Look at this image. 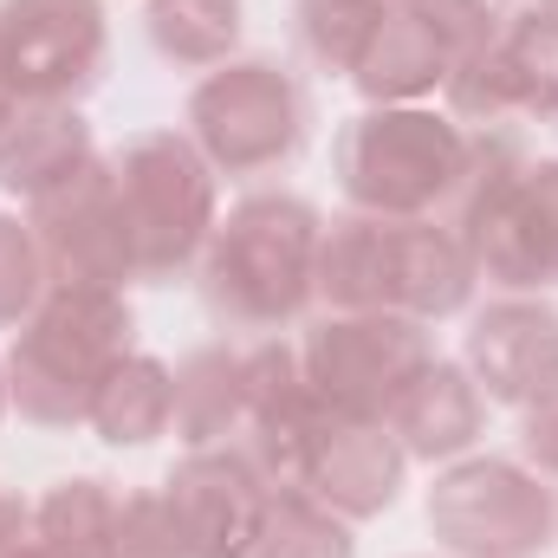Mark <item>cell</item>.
<instances>
[{"label": "cell", "mask_w": 558, "mask_h": 558, "mask_svg": "<svg viewBox=\"0 0 558 558\" xmlns=\"http://www.w3.org/2000/svg\"><path fill=\"white\" fill-rule=\"evenodd\" d=\"M234 0H156L149 7V33L169 59H189V65H208L234 46Z\"/></svg>", "instance_id": "cell-20"}, {"label": "cell", "mask_w": 558, "mask_h": 558, "mask_svg": "<svg viewBox=\"0 0 558 558\" xmlns=\"http://www.w3.org/2000/svg\"><path fill=\"white\" fill-rule=\"evenodd\" d=\"M124 357L131 312L105 286H59L13 351V397L33 422H78Z\"/></svg>", "instance_id": "cell-1"}, {"label": "cell", "mask_w": 558, "mask_h": 558, "mask_svg": "<svg viewBox=\"0 0 558 558\" xmlns=\"http://www.w3.org/2000/svg\"><path fill=\"white\" fill-rule=\"evenodd\" d=\"M175 416V384H169V371L162 364H149V357H124L118 371H111V384L98 390V403H92V422L105 428V441H149L162 422Z\"/></svg>", "instance_id": "cell-17"}, {"label": "cell", "mask_w": 558, "mask_h": 558, "mask_svg": "<svg viewBox=\"0 0 558 558\" xmlns=\"http://www.w3.org/2000/svg\"><path fill=\"white\" fill-rule=\"evenodd\" d=\"M318 286L351 312H454L468 299V260L416 221H344L318 247Z\"/></svg>", "instance_id": "cell-2"}, {"label": "cell", "mask_w": 558, "mask_h": 558, "mask_svg": "<svg viewBox=\"0 0 558 558\" xmlns=\"http://www.w3.org/2000/svg\"><path fill=\"white\" fill-rule=\"evenodd\" d=\"M39 546L59 558H118V507L98 481H65L39 507Z\"/></svg>", "instance_id": "cell-18"}, {"label": "cell", "mask_w": 558, "mask_h": 558, "mask_svg": "<svg viewBox=\"0 0 558 558\" xmlns=\"http://www.w3.org/2000/svg\"><path fill=\"white\" fill-rule=\"evenodd\" d=\"M344 189L377 215H422L468 175V143L428 111H377L344 131Z\"/></svg>", "instance_id": "cell-4"}, {"label": "cell", "mask_w": 558, "mask_h": 558, "mask_svg": "<svg viewBox=\"0 0 558 558\" xmlns=\"http://www.w3.org/2000/svg\"><path fill=\"white\" fill-rule=\"evenodd\" d=\"M7 98H13V92L0 85V137H7V124H13V118H7Z\"/></svg>", "instance_id": "cell-29"}, {"label": "cell", "mask_w": 558, "mask_h": 558, "mask_svg": "<svg viewBox=\"0 0 558 558\" xmlns=\"http://www.w3.org/2000/svg\"><path fill=\"white\" fill-rule=\"evenodd\" d=\"M78 169H85V124L59 105L13 118V131L0 137V182L20 195H46Z\"/></svg>", "instance_id": "cell-15"}, {"label": "cell", "mask_w": 558, "mask_h": 558, "mask_svg": "<svg viewBox=\"0 0 558 558\" xmlns=\"http://www.w3.org/2000/svg\"><path fill=\"white\" fill-rule=\"evenodd\" d=\"M428 520L441 526V539L454 553L526 558L553 539V487L526 481L507 461H474V468H454L435 487Z\"/></svg>", "instance_id": "cell-8"}, {"label": "cell", "mask_w": 558, "mask_h": 558, "mask_svg": "<svg viewBox=\"0 0 558 558\" xmlns=\"http://www.w3.org/2000/svg\"><path fill=\"white\" fill-rule=\"evenodd\" d=\"M318 260V215L286 195H254L215 234L208 292L241 325H279L305 305Z\"/></svg>", "instance_id": "cell-3"}, {"label": "cell", "mask_w": 558, "mask_h": 558, "mask_svg": "<svg viewBox=\"0 0 558 558\" xmlns=\"http://www.w3.org/2000/svg\"><path fill=\"white\" fill-rule=\"evenodd\" d=\"M195 137L208 143V156L221 169H267L279 156L299 149V131H305V111H299V92L292 78H279L274 65H228L215 72L195 105Z\"/></svg>", "instance_id": "cell-9"}, {"label": "cell", "mask_w": 558, "mask_h": 558, "mask_svg": "<svg viewBox=\"0 0 558 558\" xmlns=\"http://www.w3.org/2000/svg\"><path fill=\"white\" fill-rule=\"evenodd\" d=\"M474 260L507 286L558 279V162L526 175H494L468 208Z\"/></svg>", "instance_id": "cell-10"}, {"label": "cell", "mask_w": 558, "mask_h": 558, "mask_svg": "<svg viewBox=\"0 0 558 558\" xmlns=\"http://www.w3.org/2000/svg\"><path fill=\"white\" fill-rule=\"evenodd\" d=\"M390 422L397 435L416 448V454H454L474 422H481V403H474V384L454 371V364H428L416 384L390 403Z\"/></svg>", "instance_id": "cell-16"}, {"label": "cell", "mask_w": 558, "mask_h": 558, "mask_svg": "<svg viewBox=\"0 0 558 558\" xmlns=\"http://www.w3.org/2000/svg\"><path fill=\"white\" fill-rule=\"evenodd\" d=\"M118 558H189V533L169 500L118 507Z\"/></svg>", "instance_id": "cell-24"}, {"label": "cell", "mask_w": 558, "mask_h": 558, "mask_svg": "<svg viewBox=\"0 0 558 558\" xmlns=\"http://www.w3.org/2000/svg\"><path fill=\"white\" fill-rule=\"evenodd\" d=\"M299 20H305V46L338 65V72H357L371 33H377V0H299Z\"/></svg>", "instance_id": "cell-22"}, {"label": "cell", "mask_w": 558, "mask_h": 558, "mask_svg": "<svg viewBox=\"0 0 558 558\" xmlns=\"http://www.w3.org/2000/svg\"><path fill=\"white\" fill-rule=\"evenodd\" d=\"M39 279H46L39 241H33L20 221H0V325H13V318L39 299Z\"/></svg>", "instance_id": "cell-25"}, {"label": "cell", "mask_w": 558, "mask_h": 558, "mask_svg": "<svg viewBox=\"0 0 558 558\" xmlns=\"http://www.w3.org/2000/svg\"><path fill=\"white\" fill-rule=\"evenodd\" d=\"M454 52L441 46V33L422 20V13H397V20H377L364 59H357V85L371 98H416L435 78H448Z\"/></svg>", "instance_id": "cell-14"}, {"label": "cell", "mask_w": 558, "mask_h": 558, "mask_svg": "<svg viewBox=\"0 0 558 558\" xmlns=\"http://www.w3.org/2000/svg\"><path fill=\"white\" fill-rule=\"evenodd\" d=\"M254 553L260 558H351V533L331 513H318L312 500L279 494V500H267V526H260Z\"/></svg>", "instance_id": "cell-21"}, {"label": "cell", "mask_w": 558, "mask_h": 558, "mask_svg": "<svg viewBox=\"0 0 558 558\" xmlns=\"http://www.w3.org/2000/svg\"><path fill=\"white\" fill-rule=\"evenodd\" d=\"M526 448H533V461L558 468V390H546L539 410L526 416Z\"/></svg>", "instance_id": "cell-26"}, {"label": "cell", "mask_w": 558, "mask_h": 558, "mask_svg": "<svg viewBox=\"0 0 558 558\" xmlns=\"http://www.w3.org/2000/svg\"><path fill=\"white\" fill-rule=\"evenodd\" d=\"M397 474H403V454L384 428L371 422H344L325 416L318 441H312V461H305V481L318 500H331L338 513H377L397 500Z\"/></svg>", "instance_id": "cell-13"}, {"label": "cell", "mask_w": 558, "mask_h": 558, "mask_svg": "<svg viewBox=\"0 0 558 558\" xmlns=\"http://www.w3.org/2000/svg\"><path fill=\"white\" fill-rule=\"evenodd\" d=\"M169 507H175L195 558H247L267 526V494H260L254 468L234 454H195L169 481Z\"/></svg>", "instance_id": "cell-11"}, {"label": "cell", "mask_w": 558, "mask_h": 558, "mask_svg": "<svg viewBox=\"0 0 558 558\" xmlns=\"http://www.w3.org/2000/svg\"><path fill=\"white\" fill-rule=\"evenodd\" d=\"M553 7H558V0H553Z\"/></svg>", "instance_id": "cell-30"}, {"label": "cell", "mask_w": 558, "mask_h": 558, "mask_svg": "<svg viewBox=\"0 0 558 558\" xmlns=\"http://www.w3.org/2000/svg\"><path fill=\"white\" fill-rule=\"evenodd\" d=\"M20 520H26V513H20V507H13V500L0 494V553H7L13 539H20Z\"/></svg>", "instance_id": "cell-27"}, {"label": "cell", "mask_w": 558, "mask_h": 558, "mask_svg": "<svg viewBox=\"0 0 558 558\" xmlns=\"http://www.w3.org/2000/svg\"><path fill=\"white\" fill-rule=\"evenodd\" d=\"M105 7L98 0H0V85L33 105H65L98 85Z\"/></svg>", "instance_id": "cell-7"}, {"label": "cell", "mask_w": 558, "mask_h": 558, "mask_svg": "<svg viewBox=\"0 0 558 558\" xmlns=\"http://www.w3.org/2000/svg\"><path fill=\"white\" fill-rule=\"evenodd\" d=\"M468 364L500 403L546 397L558 390V318L539 305H494L468 338Z\"/></svg>", "instance_id": "cell-12"}, {"label": "cell", "mask_w": 558, "mask_h": 558, "mask_svg": "<svg viewBox=\"0 0 558 558\" xmlns=\"http://www.w3.org/2000/svg\"><path fill=\"white\" fill-rule=\"evenodd\" d=\"M428 371V344L410 318H384V312H357L344 325L312 331L305 344V384L325 403V416L371 422L390 416V403Z\"/></svg>", "instance_id": "cell-6"}, {"label": "cell", "mask_w": 558, "mask_h": 558, "mask_svg": "<svg viewBox=\"0 0 558 558\" xmlns=\"http://www.w3.org/2000/svg\"><path fill=\"white\" fill-rule=\"evenodd\" d=\"M416 13L441 33L454 59H474L494 46V26L507 20V0H416Z\"/></svg>", "instance_id": "cell-23"}, {"label": "cell", "mask_w": 558, "mask_h": 558, "mask_svg": "<svg viewBox=\"0 0 558 558\" xmlns=\"http://www.w3.org/2000/svg\"><path fill=\"white\" fill-rule=\"evenodd\" d=\"M0 558H59V553H52V546H7Z\"/></svg>", "instance_id": "cell-28"}, {"label": "cell", "mask_w": 558, "mask_h": 558, "mask_svg": "<svg viewBox=\"0 0 558 558\" xmlns=\"http://www.w3.org/2000/svg\"><path fill=\"white\" fill-rule=\"evenodd\" d=\"M247 410V384H241V364L228 351H202L182 377H175V422L189 441H215L228 435V422Z\"/></svg>", "instance_id": "cell-19"}, {"label": "cell", "mask_w": 558, "mask_h": 558, "mask_svg": "<svg viewBox=\"0 0 558 558\" xmlns=\"http://www.w3.org/2000/svg\"><path fill=\"white\" fill-rule=\"evenodd\" d=\"M118 208H124L131 260L143 274H169L202 247L208 215H215V189H208V169L189 143L143 137L118 156Z\"/></svg>", "instance_id": "cell-5"}]
</instances>
